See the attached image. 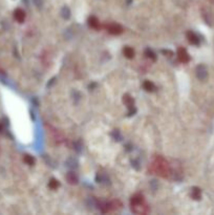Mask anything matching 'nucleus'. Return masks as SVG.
I'll list each match as a JSON object with an SVG mask.
<instances>
[{"instance_id": "nucleus-1", "label": "nucleus", "mask_w": 214, "mask_h": 215, "mask_svg": "<svg viewBox=\"0 0 214 215\" xmlns=\"http://www.w3.org/2000/svg\"><path fill=\"white\" fill-rule=\"evenodd\" d=\"M131 209L134 213L143 214L148 212V207L145 203V199L143 195L136 194L133 197H131Z\"/></svg>"}, {"instance_id": "nucleus-2", "label": "nucleus", "mask_w": 214, "mask_h": 215, "mask_svg": "<svg viewBox=\"0 0 214 215\" xmlns=\"http://www.w3.org/2000/svg\"><path fill=\"white\" fill-rule=\"evenodd\" d=\"M154 170H155L156 174H159L162 176H167L169 173V166L168 163L162 157H157L155 161V163L153 165Z\"/></svg>"}, {"instance_id": "nucleus-3", "label": "nucleus", "mask_w": 214, "mask_h": 215, "mask_svg": "<svg viewBox=\"0 0 214 215\" xmlns=\"http://www.w3.org/2000/svg\"><path fill=\"white\" fill-rule=\"evenodd\" d=\"M196 76L200 80H206L208 77V70L206 68L205 65H198L196 68Z\"/></svg>"}, {"instance_id": "nucleus-4", "label": "nucleus", "mask_w": 214, "mask_h": 215, "mask_svg": "<svg viewBox=\"0 0 214 215\" xmlns=\"http://www.w3.org/2000/svg\"><path fill=\"white\" fill-rule=\"evenodd\" d=\"M177 56H179V60L181 62H183V63H187V62H189V60H190L189 54L187 52V50H186L185 48H183V47L179 48V50H177Z\"/></svg>"}, {"instance_id": "nucleus-5", "label": "nucleus", "mask_w": 214, "mask_h": 215, "mask_svg": "<svg viewBox=\"0 0 214 215\" xmlns=\"http://www.w3.org/2000/svg\"><path fill=\"white\" fill-rule=\"evenodd\" d=\"M108 32L112 35H120L123 32V27L119 24H110L108 26Z\"/></svg>"}, {"instance_id": "nucleus-6", "label": "nucleus", "mask_w": 214, "mask_h": 215, "mask_svg": "<svg viewBox=\"0 0 214 215\" xmlns=\"http://www.w3.org/2000/svg\"><path fill=\"white\" fill-rule=\"evenodd\" d=\"M187 38H188L189 42L193 45H198L200 44V38L197 37L193 32H188L187 33Z\"/></svg>"}, {"instance_id": "nucleus-7", "label": "nucleus", "mask_w": 214, "mask_h": 215, "mask_svg": "<svg viewBox=\"0 0 214 215\" xmlns=\"http://www.w3.org/2000/svg\"><path fill=\"white\" fill-rule=\"evenodd\" d=\"M14 16H15V19L18 21V22H23L24 21V19H25V13L22 11V10H20V9H18V10H16V12H15V14H14Z\"/></svg>"}, {"instance_id": "nucleus-8", "label": "nucleus", "mask_w": 214, "mask_h": 215, "mask_svg": "<svg viewBox=\"0 0 214 215\" xmlns=\"http://www.w3.org/2000/svg\"><path fill=\"white\" fill-rule=\"evenodd\" d=\"M123 52H124V55L126 58L128 59H132L133 57H134V50L131 48V47H125L124 50H123Z\"/></svg>"}, {"instance_id": "nucleus-9", "label": "nucleus", "mask_w": 214, "mask_h": 215, "mask_svg": "<svg viewBox=\"0 0 214 215\" xmlns=\"http://www.w3.org/2000/svg\"><path fill=\"white\" fill-rule=\"evenodd\" d=\"M123 101H124V103L128 106V108H132L133 107V100L132 98H131L129 95H125L124 97H123Z\"/></svg>"}, {"instance_id": "nucleus-10", "label": "nucleus", "mask_w": 214, "mask_h": 215, "mask_svg": "<svg viewBox=\"0 0 214 215\" xmlns=\"http://www.w3.org/2000/svg\"><path fill=\"white\" fill-rule=\"evenodd\" d=\"M143 87H144L145 90H147V91H153L155 89V85L150 81H145L144 84H143Z\"/></svg>"}, {"instance_id": "nucleus-11", "label": "nucleus", "mask_w": 214, "mask_h": 215, "mask_svg": "<svg viewBox=\"0 0 214 215\" xmlns=\"http://www.w3.org/2000/svg\"><path fill=\"white\" fill-rule=\"evenodd\" d=\"M88 24H89V26L93 27V29H98L99 27V20L95 17V16H91V17L88 19Z\"/></svg>"}, {"instance_id": "nucleus-12", "label": "nucleus", "mask_w": 214, "mask_h": 215, "mask_svg": "<svg viewBox=\"0 0 214 215\" xmlns=\"http://www.w3.org/2000/svg\"><path fill=\"white\" fill-rule=\"evenodd\" d=\"M191 196H192L194 199H196V201L200 199V197H202L200 189H198V188H193V190H192V192H191Z\"/></svg>"}, {"instance_id": "nucleus-13", "label": "nucleus", "mask_w": 214, "mask_h": 215, "mask_svg": "<svg viewBox=\"0 0 214 215\" xmlns=\"http://www.w3.org/2000/svg\"><path fill=\"white\" fill-rule=\"evenodd\" d=\"M67 180H68V182H70V184H76L77 182H78V177L76 176L75 173L70 172V173L67 174Z\"/></svg>"}, {"instance_id": "nucleus-14", "label": "nucleus", "mask_w": 214, "mask_h": 215, "mask_svg": "<svg viewBox=\"0 0 214 215\" xmlns=\"http://www.w3.org/2000/svg\"><path fill=\"white\" fill-rule=\"evenodd\" d=\"M48 186L50 189H57L59 186H60V184H59V182L57 180H55V178H52L50 180V182H49Z\"/></svg>"}, {"instance_id": "nucleus-15", "label": "nucleus", "mask_w": 214, "mask_h": 215, "mask_svg": "<svg viewBox=\"0 0 214 215\" xmlns=\"http://www.w3.org/2000/svg\"><path fill=\"white\" fill-rule=\"evenodd\" d=\"M24 162H25L26 164H29V165H34L35 160H34V157L33 156H31L29 154H26V155H24Z\"/></svg>"}, {"instance_id": "nucleus-16", "label": "nucleus", "mask_w": 214, "mask_h": 215, "mask_svg": "<svg viewBox=\"0 0 214 215\" xmlns=\"http://www.w3.org/2000/svg\"><path fill=\"white\" fill-rule=\"evenodd\" d=\"M146 55H147V57H149V58H151V59H153V60H155V55H154L153 52H151L150 50H146Z\"/></svg>"}]
</instances>
